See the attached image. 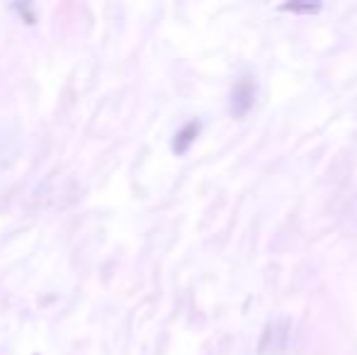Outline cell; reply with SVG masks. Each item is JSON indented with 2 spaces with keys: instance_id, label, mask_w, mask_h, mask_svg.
I'll list each match as a JSON object with an SVG mask.
<instances>
[{
  "instance_id": "1",
  "label": "cell",
  "mask_w": 357,
  "mask_h": 355,
  "mask_svg": "<svg viewBox=\"0 0 357 355\" xmlns=\"http://www.w3.org/2000/svg\"><path fill=\"white\" fill-rule=\"evenodd\" d=\"M253 98H255V86L250 78H243V81L236 86L234 90V98H231V109H234L236 117H241V114H245L250 109V105H253Z\"/></svg>"
},
{
  "instance_id": "2",
  "label": "cell",
  "mask_w": 357,
  "mask_h": 355,
  "mask_svg": "<svg viewBox=\"0 0 357 355\" xmlns=\"http://www.w3.org/2000/svg\"><path fill=\"white\" fill-rule=\"evenodd\" d=\"M197 129H199V124H197V122H192L190 127H185L183 132H180V139L175 142V151L183 153L185 149H188L190 144H192V139H195V134H197Z\"/></svg>"
},
{
  "instance_id": "3",
  "label": "cell",
  "mask_w": 357,
  "mask_h": 355,
  "mask_svg": "<svg viewBox=\"0 0 357 355\" xmlns=\"http://www.w3.org/2000/svg\"><path fill=\"white\" fill-rule=\"evenodd\" d=\"M284 10H296V13H316L319 5H284Z\"/></svg>"
}]
</instances>
